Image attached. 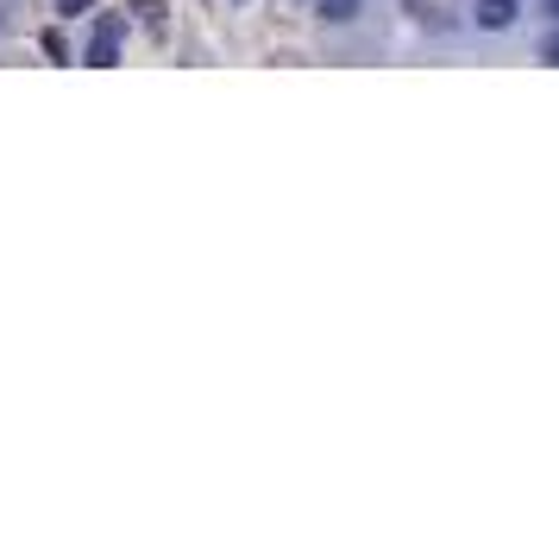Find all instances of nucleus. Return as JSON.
Masks as SVG:
<instances>
[{
    "instance_id": "1",
    "label": "nucleus",
    "mask_w": 559,
    "mask_h": 540,
    "mask_svg": "<svg viewBox=\"0 0 559 540\" xmlns=\"http://www.w3.org/2000/svg\"><path fill=\"white\" fill-rule=\"evenodd\" d=\"M522 20V0H472V26L478 32H509Z\"/></svg>"
},
{
    "instance_id": "2",
    "label": "nucleus",
    "mask_w": 559,
    "mask_h": 540,
    "mask_svg": "<svg viewBox=\"0 0 559 540\" xmlns=\"http://www.w3.org/2000/svg\"><path fill=\"white\" fill-rule=\"evenodd\" d=\"M120 38H127V26L120 20H95V38H88V63H120Z\"/></svg>"
},
{
    "instance_id": "3",
    "label": "nucleus",
    "mask_w": 559,
    "mask_h": 540,
    "mask_svg": "<svg viewBox=\"0 0 559 540\" xmlns=\"http://www.w3.org/2000/svg\"><path fill=\"white\" fill-rule=\"evenodd\" d=\"M314 13H321L328 26H346V20H358V13H365V0H314Z\"/></svg>"
},
{
    "instance_id": "4",
    "label": "nucleus",
    "mask_w": 559,
    "mask_h": 540,
    "mask_svg": "<svg viewBox=\"0 0 559 540\" xmlns=\"http://www.w3.org/2000/svg\"><path fill=\"white\" fill-rule=\"evenodd\" d=\"M38 45H45V57H51V63H70V38H63V32H45V38H38Z\"/></svg>"
},
{
    "instance_id": "5",
    "label": "nucleus",
    "mask_w": 559,
    "mask_h": 540,
    "mask_svg": "<svg viewBox=\"0 0 559 540\" xmlns=\"http://www.w3.org/2000/svg\"><path fill=\"white\" fill-rule=\"evenodd\" d=\"M540 63H559V26L547 32V38H540Z\"/></svg>"
},
{
    "instance_id": "6",
    "label": "nucleus",
    "mask_w": 559,
    "mask_h": 540,
    "mask_svg": "<svg viewBox=\"0 0 559 540\" xmlns=\"http://www.w3.org/2000/svg\"><path fill=\"white\" fill-rule=\"evenodd\" d=\"M57 7H63V13H70V20H82V13H88V7H95V0H57Z\"/></svg>"
},
{
    "instance_id": "7",
    "label": "nucleus",
    "mask_w": 559,
    "mask_h": 540,
    "mask_svg": "<svg viewBox=\"0 0 559 540\" xmlns=\"http://www.w3.org/2000/svg\"><path fill=\"white\" fill-rule=\"evenodd\" d=\"M540 13H547V26H559V0H540Z\"/></svg>"
}]
</instances>
